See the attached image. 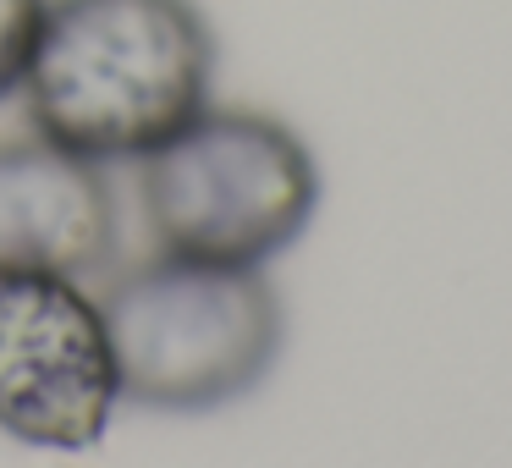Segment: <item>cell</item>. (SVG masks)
<instances>
[{
  "label": "cell",
  "mask_w": 512,
  "mask_h": 468,
  "mask_svg": "<svg viewBox=\"0 0 512 468\" xmlns=\"http://www.w3.org/2000/svg\"><path fill=\"white\" fill-rule=\"evenodd\" d=\"M116 243L122 210L105 166L39 133L0 138V270L89 281Z\"/></svg>",
  "instance_id": "5b68a950"
},
{
  "label": "cell",
  "mask_w": 512,
  "mask_h": 468,
  "mask_svg": "<svg viewBox=\"0 0 512 468\" xmlns=\"http://www.w3.org/2000/svg\"><path fill=\"white\" fill-rule=\"evenodd\" d=\"M39 17H45V0H0V105L23 89Z\"/></svg>",
  "instance_id": "8992f818"
},
{
  "label": "cell",
  "mask_w": 512,
  "mask_h": 468,
  "mask_svg": "<svg viewBox=\"0 0 512 468\" xmlns=\"http://www.w3.org/2000/svg\"><path fill=\"white\" fill-rule=\"evenodd\" d=\"M122 408L105 309L72 276L0 270V435L89 452Z\"/></svg>",
  "instance_id": "277c9868"
},
{
  "label": "cell",
  "mask_w": 512,
  "mask_h": 468,
  "mask_svg": "<svg viewBox=\"0 0 512 468\" xmlns=\"http://www.w3.org/2000/svg\"><path fill=\"white\" fill-rule=\"evenodd\" d=\"M215 28L199 0H45L23 72L28 133L138 166L215 94Z\"/></svg>",
  "instance_id": "6da1fadb"
},
{
  "label": "cell",
  "mask_w": 512,
  "mask_h": 468,
  "mask_svg": "<svg viewBox=\"0 0 512 468\" xmlns=\"http://www.w3.org/2000/svg\"><path fill=\"white\" fill-rule=\"evenodd\" d=\"M138 210L160 254L265 270L309 232L320 166L281 116L210 100L138 160Z\"/></svg>",
  "instance_id": "3957f363"
},
{
  "label": "cell",
  "mask_w": 512,
  "mask_h": 468,
  "mask_svg": "<svg viewBox=\"0 0 512 468\" xmlns=\"http://www.w3.org/2000/svg\"><path fill=\"white\" fill-rule=\"evenodd\" d=\"M122 402L149 413H215L270 380L287 309L265 270L155 254L105 287Z\"/></svg>",
  "instance_id": "7a4b0ae2"
}]
</instances>
